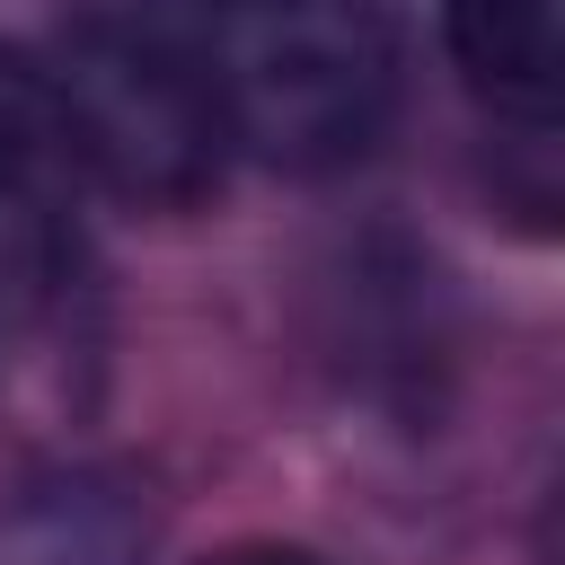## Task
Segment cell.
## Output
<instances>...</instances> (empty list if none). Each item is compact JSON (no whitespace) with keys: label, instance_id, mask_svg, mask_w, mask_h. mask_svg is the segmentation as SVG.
Wrapping results in <instances>:
<instances>
[{"label":"cell","instance_id":"6da1fadb","mask_svg":"<svg viewBox=\"0 0 565 565\" xmlns=\"http://www.w3.org/2000/svg\"><path fill=\"white\" fill-rule=\"evenodd\" d=\"M194 53L230 150L274 177H335L388 132L397 53L371 0H203Z\"/></svg>","mask_w":565,"mask_h":565},{"label":"cell","instance_id":"52a82bcc","mask_svg":"<svg viewBox=\"0 0 565 565\" xmlns=\"http://www.w3.org/2000/svg\"><path fill=\"white\" fill-rule=\"evenodd\" d=\"M212 565H327V556H309V547H282V539H247V547H221Z\"/></svg>","mask_w":565,"mask_h":565},{"label":"cell","instance_id":"3957f363","mask_svg":"<svg viewBox=\"0 0 565 565\" xmlns=\"http://www.w3.org/2000/svg\"><path fill=\"white\" fill-rule=\"evenodd\" d=\"M79 159L44 62L0 53V362L35 344L79 265Z\"/></svg>","mask_w":565,"mask_h":565},{"label":"cell","instance_id":"8992f818","mask_svg":"<svg viewBox=\"0 0 565 565\" xmlns=\"http://www.w3.org/2000/svg\"><path fill=\"white\" fill-rule=\"evenodd\" d=\"M79 18H97V26H168V35H194V26H203V0H79Z\"/></svg>","mask_w":565,"mask_h":565},{"label":"cell","instance_id":"277c9868","mask_svg":"<svg viewBox=\"0 0 565 565\" xmlns=\"http://www.w3.org/2000/svg\"><path fill=\"white\" fill-rule=\"evenodd\" d=\"M450 62L494 115L547 124L565 79V0H441Z\"/></svg>","mask_w":565,"mask_h":565},{"label":"cell","instance_id":"5b68a950","mask_svg":"<svg viewBox=\"0 0 565 565\" xmlns=\"http://www.w3.org/2000/svg\"><path fill=\"white\" fill-rule=\"evenodd\" d=\"M150 521L115 477H35L0 512V565H141Z\"/></svg>","mask_w":565,"mask_h":565},{"label":"cell","instance_id":"7a4b0ae2","mask_svg":"<svg viewBox=\"0 0 565 565\" xmlns=\"http://www.w3.org/2000/svg\"><path fill=\"white\" fill-rule=\"evenodd\" d=\"M44 79H53V106H62L79 177L106 185L115 203L194 212L221 185L230 132H221V106H212L194 35L71 18V44H62V62Z\"/></svg>","mask_w":565,"mask_h":565}]
</instances>
